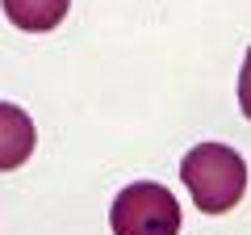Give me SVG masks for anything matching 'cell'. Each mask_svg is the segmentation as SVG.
<instances>
[{"label":"cell","mask_w":251,"mask_h":235,"mask_svg":"<svg viewBox=\"0 0 251 235\" xmlns=\"http://www.w3.org/2000/svg\"><path fill=\"white\" fill-rule=\"evenodd\" d=\"M180 176L201 214H226L247 193V164L234 147L222 143H197L180 160Z\"/></svg>","instance_id":"1"},{"label":"cell","mask_w":251,"mask_h":235,"mask_svg":"<svg viewBox=\"0 0 251 235\" xmlns=\"http://www.w3.org/2000/svg\"><path fill=\"white\" fill-rule=\"evenodd\" d=\"M109 227H113V235H176L180 231V206L163 185L134 181L113 198Z\"/></svg>","instance_id":"2"},{"label":"cell","mask_w":251,"mask_h":235,"mask_svg":"<svg viewBox=\"0 0 251 235\" xmlns=\"http://www.w3.org/2000/svg\"><path fill=\"white\" fill-rule=\"evenodd\" d=\"M38 130L29 122V114L21 105H9L0 101V172H13L34 155Z\"/></svg>","instance_id":"3"},{"label":"cell","mask_w":251,"mask_h":235,"mask_svg":"<svg viewBox=\"0 0 251 235\" xmlns=\"http://www.w3.org/2000/svg\"><path fill=\"white\" fill-rule=\"evenodd\" d=\"M72 0H4V17L25 34H46L67 17Z\"/></svg>","instance_id":"4"},{"label":"cell","mask_w":251,"mask_h":235,"mask_svg":"<svg viewBox=\"0 0 251 235\" xmlns=\"http://www.w3.org/2000/svg\"><path fill=\"white\" fill-rule=\"evenodd\" d=\"M239 109L251 118V51L243 59V72H239Z\"/></svg>","instance_id":"5"}]
</instances>
